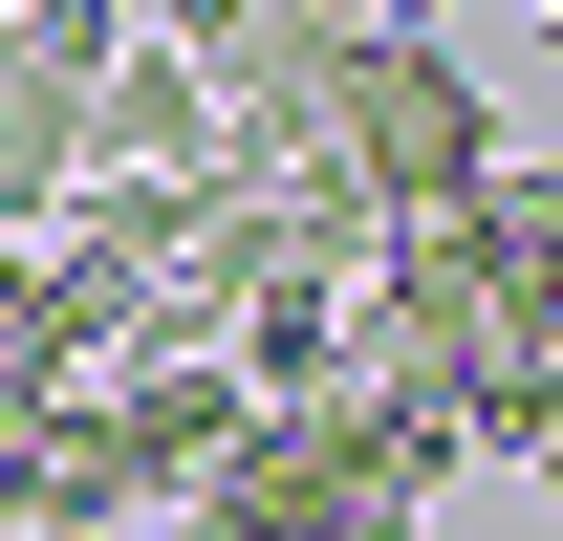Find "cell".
<instances>
[{"label":"cell","instance_id":"cell-1","mask_svg":"<svg viewBox=\"0 0 563 541\" xmlns=\"http://www.w3.org/2000/svg\"><path fill=\"white\" fill-rule=\"evenodd\" d=\"M87 174H217V87L174 66V44H87Z\"/></svg>","mask_w":563,"mask_h":541},{"label":"cell","instance_id":"cell-2","mask_svg":"<svg viewBox=\"0 0 563 541\" xmlns=\"http://www.w3.org/2000/svg\"><path fill=\"white\" fill-rule=\"evenodd\" d=\"M520 22H563V0H520Z\"/></svg>","mask_w":563,"mask_h":541}]
</instances>
